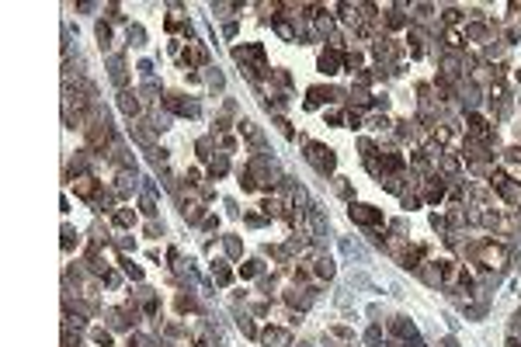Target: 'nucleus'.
<instances>
[{"label":"nucleus","instance_id":"nucleus-2","mask_svg":"<svg viewBox=\"0 0 521 347\" xmlns=\"http://www.w3.org/2000/svg\"><path fill=\"white\" fill-rule=\"evenodd\" d=\"M306 160L320 170V174H330L337 167V157L330 146H320V142H306Z\"/></svg>","mask_w":521,"mask_h":347},{"label":"nucleus","instance_id":"nucleus-21","mask_svg":"<svg viewBox=\"0 0 521 347\" xmlns=\"http://www.w3.org/2000/svg\"><path fill=\"white\" fill-rule=\"evenodd\" d=\"M98 42H101V49L111 46V28H108V24H98Z\"/></svg>","mask_w":521,"mask_h":347},{"label":"nucleus","instance_id":"nucleus-23","mask_svg":"<svg viewBox=\"0 0 521 347\" xmlns=\"http://www.w3.org/2000/svg\"><path fill=\"white\" fill-rule=\"evenodd\" d=\"M240 275H244V278H254V275H261V264H257V260H247L244 267H240Z\"/></svg>","mask_w":521,"mask_h":347},{"label":"nucleus","instance_id":"nucleus-12","mask_svg":"<svg viewBox=\"0 0 521 347\" xmlns=\"http://www.w3.org/2000/svg\"><path fill=\"white\" fill-rule=\"evenodd\" d=\"M118 108H122L125 115H139V101L132 91H122V97H118Z\"/></svg>","mask_w":521,"mask_h":347},{"label":"nucleus","instance_id":"nucleus-30","mask_svg":"<svg viewBox=\"0 0 521 347\" xmlns=\"http://www.w3.org/2000/svg\"><path fill=\"white\" fill-rule=\"evenodd\" d=\"M129 42H132V46H143V28H129Z\"/></svg>","mask_w":521,"mask_h":347},{"label":"nucleus","instance_id":"nucleus-31","mask_svg":"<svg viewBox=\"0 0 521 347\" xmlns=\"http://www.w3.org/2000/svg\"><path fill=\"white\" fill-rule=\"evenodd\" d=\"M442 18H445V24H455V21H459V18H462V14H459V11H455V7H448V11H445V14H442Z\"/></svg>","mask_w":521,"mask_h":347},{"label":"nucleus","instance_id":"nucleus-6","mask_svg":"<svg viewBox=\"0 0 521 347\" xmlns=\"http://www.w3.org/2000/svg\"><path fill=\"white\" fill-rule=\"evenodd\" d=\"M389 330H393L399 340H410L414 347H421V340H417V326H414V323H407V320H393V323H389Z\"/></svg>","mask_w":521,"mask_h":347},{"label":"nucleus","instance_id":"nucleus-1","mask_svg":"<svg viewBox=\"0 0 521 347\" xmlns=\"http://www.w3.org/2000/svg\"><path fill=\"white\" fill-rule=\"evenodd\" d=\"M472 254H476V264H483L487 271H497V267L507 264V250L500 243H479V247H472Z\"/></svg>","mask_w":521,"mask_h":347},{"label":"nucleus","instance_id":"nucleus-14","mask_svg":"<svg viewBox=\"0 0 521 347\" xmlns=\"http://www.w3.org/2000/svg\"><path fill=\"white\" fill-rule=\"evenodd\" d=\"M212 278H216V285H229V278H233V271L223 264V260H216L212 264Z\"/></svg>","mask_w":521,"mask_h":347},{"label":"nucleus","instance_id":"nucleus-4","mask_svg":"<svg viewBox=\"0 0 521 347\" xmlns=\"http://www.w3.org/2000/svg\"><path fill=\"white\" fill-rule=\"evenodd\" d=\"M347 215H351V222H358V226H379V222H382V208H372V205H354V202H351Z\"/></svg>","mask_w":521,"mask_h":347},{"label":"nucleus","instance_id":"nucleus-18","mask_svg":"<svg viewBox=\"0 0 521 347\" xmlns=\"http://www.w3.org/2000/svg\"><path fill=\"white\" fill-rule=\"evenodd\" d=\"M240 136H247L250 142H261V132H257V129H254V122H247V118L240 122Z\"/></svg>","mask_w":521,"mask_h":347},{"label":"nucleus","instance_id":"nucleus-24","mask_svg":"<svg viewBox=\"0 0 521 347\" xmlns=\"http://www.w3.org/2000/svg\"><path fill=\"white\" fill-rule=\"evenodd\" d=\"M177 309H181V313H191V309H195V299H191V295H177Z\"/></svg>","mask_w":521,"mask_h":347},{"label":"nucleus","instance_id":"nucleus-28","mask_svg":"<svg viewBox=\"0 0 521 347\" xmlns=\"http://www.w3.org/2000/svg\"><path fill=\"white\" fill-rule=\"evenodd\" d=\"M369 125H372V129H382V132H386V129H389V118H386V115H375V118H369Z\"/></svg>","mask_w":521,"mask_h":347},{"label":"nucleus","instance_id":"nucleus-9","mask_svg":"<svg viewBox=\"0 0 521 347\" xmlns=\"http://www.w3.org/2000/svg\"><path fill=\"white\" fill-rule=\"evenodd\" d=\"M337 91L330 87H309V97H306V108H316V104H323V101H334Z\"/></svg>","mask_w":521,"mask_h":347},{"label":"nucleus","instance_id":"nucleus-22","mask_svg":"<svg viewBox=\"0 0 521 347\" xmlns=\"http://www.w3.org/2000/svg\"><path fill=\"white\" fill-rule=\"evenodd\" d=\"M344 66H347V69L354 73L358 66H362V52H344Z\"/></svg>","mask_w":521,"mask_h":347},{"label":"nucleus","instance_id":"nucleus-3","mask_svg":"<svg viewBox=\"0 0 521 347\" xmlns=\"http://www.w3.org/2000/svg\"><path fill=\"white\" fill-rule=\"evenodd\" d=\"M70 184H73V191H76L84 202H98V195H101V181H94L91 174H80V177H73Z\"/></svg>","mask_w":521,"mask_h":347},{"label":"nucleus","instance_id":"nucleus-5","mask_svg":"<svg viewBox=\"0 0 521 347\" xmlns=\"http://www.w3.org/2000/svg\"><path fill=\"white\" fill-rule=\"evenodd\" d=\"M261 340H264V347H292V333H289L285 326H268V330H261Z\"/></svg>","mask_w":521,"mask_h":347},{"label":"nucleus","instance_id":"nucleus-32","mask_svg":"<svg viewBox=\"0 0 521 347\" xmlns=\"http://www.w3.org/2000/svg\"><path fill=\"white\" fill-rule=\"evenodd\" d=\"M122 264H125V275H129V278H136V281H139V278H143V271H139V267H132V264H129V260H122Z\"/></svg>","mask_w":521,"mask_h":347},{"label":"nucleus","instance_id":"nucleus-16","mask_svg":"<svg viewBox=\"0 0 521 347\" xmlns=\"http://www.w3.org/2000/svg\"><path fill=\"white\" fill-rule=\"evenodd\" d=\"M111 222H115V226H132V222H136V212H132V208H118V212L111 215Z\"/></svg>","mask_w":521,"mask_h":347},{"label":"nucleus","instance_id":"nucleus-26","mask_svg":"<svg viewBox=\"0 0 521 347\" xmlns=\"http://www.w3.org/2000/svg\"><path fill=\"white\" fill-rule=\"evenodd\" d=\"M240 330H244L247 337H261V333H257V326H254V323H250L247 316H240Z\"/></svg>","mask_w":521,"mask_h":347},{"label":"nucleus","instance_id":"nucleus-11","mask_svg":"<svg viewBox=\"0 0 521 347\" xmlns=\"http://www.w3.org/2000/svg\"><path fill=\"white\" fill-rule=\"evenodd\" d=\"M424 198H427L431 205L445 198V184H442V177H431V184H427V191H424Z\"/></svg>","mask_w":521,"mask_h":347},{"label":"nucleus","instance_id":"nucleus-25","mask_svg":"<svg viewBox=\"0 0 521 347\" xmlns=\"http://www.w3.org/2000/svg\"><path fill=\"white\" fill-rule=\"evenodd\" d=\"M386 24H389V28H403V24H407V18L399 14V11H393V14L386 18Z\"/></svg>","mask_w":521,"mask_h":347},{"label":"nucleus","instance_id":"nucleus-17","mask_svg":"<svg viewBox=\"0 0 521 347\" xmlns=\"http://www.w3.org/2000/svg\"><path fill=\"white\" fill-rule=\"evenodd\" d=\"M111 80L122 87L125 84V66H122V59H111Z\"/></svg>","mask_w":521,"mask_h":347},{"label":"nucleus","instance_id":"nucleus-20","mask_svg":"<svg viewBox=\"0 0 521 347\" xmlns=\"http://www.w3.org/2000/svg\"><path fill=\"white\" fill-rule=\"evenodd\" d=\"M445 46H448V49H462V35L448 28V31H445Z\"/></svg>","mask_w":521,"mask_h":347},{"label":"nucleus","instance_id":"nucleus-10","mask_svg":"<svg viewBox=\"0 0 521 347\" xmlns=\"http://www.w3.org/2000/svg\"><path fill=\"white\" fill-rule=\"evenodd\" d=\"M337 66H341V56H337L334 49H330V52H320V73H323V76H334Z\"/></svg>","mask_w":521,"mask_h":347},{"label":"nucleus","instance_id":"nucleus-19","mask_svg":"<svg viewBox=\"0 0 521 347\" xmlns=\"http://www.w3.org/2000/svg\"><path fill=\"white\" fill-rule=\"evenodd\" d=\"M466 38H476V42H479V38H490V31H487L483 24H469V28H466Z\"/></svg>","mask_w":521,"mask_h":347},{"label":"nucleus","instance_id":"nucleus-7","mask_svg":"<svg viewBox=\"0 0 521 347\" xmlns=\"http://www.w3.org/2000/svg\"><path fill=\"white\" fill-rule=\"evenodd\" d=\"M164 104H167L171 111H177V115H198V104H195V101H184L181 94H167Z\"/></svg>","mask_w":521,"mask_h":347},{"label":"nucleus","instance_id":"nucleus-34","mask_svg":"<svg viewBox=\"0 0 521 347\" xmlns=\"http://www.w3.org/2000/svg\"><path fill=\"white\" fill-rule=\"evenodd\" d=\"M226 250H229V254H233V257H236V254H240V243H236V240H233V236H226Z\"/></svg>","mask_w":521,"mask_h":347},{"label":"nucleus","instance_id":"nucleus-15","mask_svg":"<svg viewBox=\"0 0 521 347\" xmlns=\"http://www.w3.org/2000/svg\"><path fill=\"white\" fill-rule=\"evenodd\" d=\"M313 264H316V275H320V278H334V260H330V257H313Z\"/></svg>","mask_w":521,"mask_h":347},{"label":"nucleus","instance_id":"nucleus-8","mask_svg":"<svg viewBox=\"0 0 521 347\" xmlns=\"http://www.w3.org/2000/svg\"><path fill=\"white\" fill-rule=\"evenodd\" d=\"M334 347H351L354 344V333L347 330V326H327V333H323Z\"/></svg>","mask_w":521,"mask_h":347},{"label":"nucleus","instance_id":"nucleus-13","mask_svg":"<svg viewBox=\"0 0 521 347\" xmlns=\"http://www.w3.org/2000/svg\"><path fill=\"white\" fill-rule=\"evenodd\" d=\"M181 59H184V66H202V63L209 59V52H205V49H184Z\"/></svg>","mask_w":521,"mask_h":347},{"label":"nucleus","instance_id":"nucleus-33","mask_svg":"<svg viewBox=\"0 0 521 347\" xmlns=\"http://www.w3.org/2000/svg\"><path fill=\"white\" fill-rule=\"evenodd\" d=\"M94 340H98V344H104V347L111 344V337H108V330H94Z\"/></svg>","mask_w":521,"mask_h":347},{"label":"nucleus","instance_id":"nucleus-27","mask_svg":"<svg viewBox=\"0 0 521 347\" xmlns=\"http://www.w3.org/2000/svg\"><path fill=\"white\" fill-rule=\"evenodd\" d=\"M226 174V157H216L212 160V177H223Z\"/></svg>","mask_w":521,"mask_h":347},{"label":"nucleus","instance_id":"nucleus-29","mask_svg":"<svg viewBox=\"0 0 521 347\" xmlns=\"http://www.w3.org/2000/svg\"><path fill=\"white\" fill-rule=\"evenodd\" d=\"M73 236H76V233L66 226V229H63V250H73Z\"/></svg>","mask_w":521,"mask_h":347}]
</instances>
